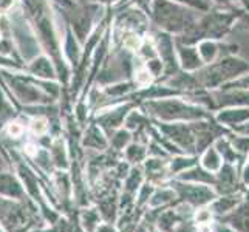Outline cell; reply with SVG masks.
<instances>
[{"mask_svg": "<svg viewBox=\"0 0 249 232\" xmlns=\"http://www.w3.org/2000/svg\"><path fill=\"white\" fill-rule=\"evenodd\" d=\"M246 11L242 5L237 6H212L209 11L201 13L196 22L184 34L175 37V40L187 45H195L203 39L225 40L237 27L238 19Z\"/></svg>", "mask_w": 249, "mask_h": 232, "instance_id": "6da1fadb", "label": "cell"}, {"mask_svg": "<svg viewBox=\"0 0 249 232\" xmlns=\"http://www.w3.org/2000/svg\"><path fill=\"white\" fill-rule=\"evenodd\" d=\"M141 110L152 121L158 123H194L213 115L208 108L194 104L184 96L144 101L141 102Z\"/></svg>", "mask_w": 249, "mask_h": 232, "instance_id": "7a4b0ae2", "label": "cell"}, {"mask_svg": "<svg viewBox=\"0 0 249 232\" xmlns=\"http://www.w3.org/2000/svg\"><path fill=\"white\" fill-rule=\"evenodd\" d=\"M201 13L194 11L172 0H152L149 16L157 25L158 31L178 37L184 34L196 22Z\"/></svg>", "mask_w": 249, "mask_h": 232, "instance_id": "3957f363", "label": "cell"}, {"mask_svg": "<svg viewBox=\"0 0 249 232\" xmlns=\"http://www.w3.org/2000/svg\"><path fill=\"white\" fill-rule=\"evenodd\" d=\"M246 73H249V61L243 59L240 54H234L204 65L194 74L201 89L213 91L225 87L229 82L238 79L240 76Z\"/></svg>", "mask_w": 249, "mask_h": 232, "instance_id": "277c9868", "label": "cell"}, {"mask_svg": "<svg viewBox=\"0 0 249 232\" xmlns=\"http://www.w3.org/2000/svg\"><path fill=\"white\" fill-rule=\"evenodd\" d=\"M169 186L175 191L178 201L192 206L194 209L208 206L218 196L217 192L213 191V187L208 184L189 183V181H181V179L172 178L169 181Z\"/></svg>", "mask_w": 249, "mask_h": 232, "instance_id": "5b68a950", "label": "cell"}, {"mask_svg": "<svg viewBox=\"0 0 249 232\" xmlns=\"http://www.w3.org/2000/svg\"><path fill=\"white\" fill-rule=\"evenodd\" d=\"M11 31L13 39L16 42L19 53L27 62L33 61L34 57L39 56V42L37 34L33 33L31 27L25 20L22 13H16L11 17Z\"/></svg>", "mask_w": 249, "mask_h": 232, "instance_id": "8992f818", "label": "cell"}, {"mask_svg": "<svg viewBox=\"0 0 249 232\" xmlns=\"http://www.w3.org/2000/svg\"><path fill=\"white\" fill-rule=\"evenodd\" d=\"M160 133L174 143L186 155H196L195 150V133L191 123H158L153 121Z\"/></svg>", "mask_w": 249, "mask_h": 232, "instance_id": "52a82bcc", "label": "cell"}, {"mask_svg": "<svg viewBox=\"0 0 249 232\" xmlns=\"http://www.w3.org/2000/svg\"><path fill=\"white\" fill-rule=\"evenodd\" d=\"M195 47L204 65L215 62L221 57L238 54V50H240L237 44H234V42H226V39L225 40L203 39L198 44H195Z\"/></svg>", "mask_w": 249, "mask_h": 232, "instance_id": "ba28073f", "label": "cell"}, {"mask_svg": "<svg viewBox=\"0 0 249 232\" xmlns=\"http://www.w3.org/2000/svg\"><path fill=\"white\" fill-rule=\"evenodd\" d=\"M135 107L133 102H125V104L110 108L107 111H102L94 119V124L99 125L107 136H110L113 132H116L118 128H121L124 125L125 116L128 115V111Z\"/></svg>", "mask_w": 249, "mask_h": 232, "instance_id": "9c48e42d", "label": "cell"}, {"mask_svg": "<svg viewBox=\"0 0 249 232\" xmlns=\"http://www.w3.org/2000/svg\"><path fill=\"white\" fill-rule=\"evenodd\" d=\"M141 167H142L144 179L147 183H152L153 186H162L172 179L167 158L147 157V160L142 162Z\"/></svg>", "mask_w": 249, "mask_h": 232, "instance_id": "30bf717a", "label": "cell"}, {"mask_svg": "<svg viewBox=\"0 0 249 232\" xmlns=\"http://www.w3.org/2000/svg\"><path fill=\"white\" fill-rule=\"evenodd\" d=\"M213 119L229 130H237L249 121V107H225L213 111Z\"/></svg>", "mask_w": 249, "mask_h": 232, "instance_id": "8fae6325", "label": "cell"}, {"mask_svg": "<svg viewBox=\"0 0 249 232\" xmlns=\"http://www.w3.org/2000/svg\"><path fill=\"white\" fill-rule=\"evenodd\" d=\"M175 51H177L179 70L181 71L195 73L204 67L195 45H187V44H183V42L175 40Z\"/></svg>", "mask_w": 249, "mask_h": 232, "instance_id": "7c38bea8", "label": "cell"}, {"mask_svg": "<svg viewBox=\"0 0 249 232\" xmlns=\"http://www.w3.org/2000/svg\"><path fill=\"white\" fill-rule=\"evenodd\" d=\"M0 196L10 200H27L28 195L25 192L23 184L16 172L2 170L0 172Z\"/></svg>", "mask_w": 249, "mask_h": 232, "instance_id": "4fadbf2b", "label": "cell"}, {"mask_svg": "<svg viewBox=\"0 0 249 232\" xmlns=\"http://www.w3.org/2000/svg\"><path fill=\"white\" fill-rule=\"evenodd\" d=\"M81 147L85 150H93L96 153L106 152L110 149V143H108V136L102 132V128L91 123L81 138Z\"/></svg>", "mask_w": 249, "mask_h": 232, "instance_id": "5bb4252c", "label": "cell"}, {"mask_svg": "<svg viewBox=\"0 0 249 232\" xmlns=\"http://www.w3.org/2000/svg\"><path fill=\"white\" fill-rule=\"evenodd\" d=\"M220 221L235 232H249V200H243L232 212L221 217Z\"/></svg>", "mask_w": 249, "mask_h": 232, "instance_id": "9a60e30c", "label": "cell"}, {"mask_svg": "<svg viewBox=\"0 0 249 232\" xmlns=\"http://www.w3.org/2000/svg\"><path fill=\"white\" fill-rule=\"evenodd\" d=\"M245 200L243 192H235V194H226V195H218L215 200L208 204V208L211 209L212 215L221 218L228 215L229 212H232L237 206Z\"/></svg>", "mask_w": 249, "mask_h": 232, "instance_id": "2e32d148", "label": "cell"}, {"mask_svg": "<svg viewBox=\"0 0 249 232\" xmlns=\"http://www.w3.org/2000/svg\"><path fill=\"white\" fill-rule=\"evenodd\" d=\"M48 152L56 170H70V155H68V149L62 138L50 141Z\"/></svg>", "mask_w": 249, "mask_h": 232, "instance_id": "e0dca14e", "label": "cell"}, {"mask_svg": "<svg viewBox=\"0 0 249 232\" xmlns=\"http://www.w3.org/2000/svg\"><path fill=\"white\" fill-rule=\"evenodd\" d=\"M178 201L175 191L169 186V183L162 184V186H157L155 191H153L150 200L147 203L149 209H162L167 208V206H172Z\"/></svg>", "mask_w": 249, "mask_h": 232, "instance_id": "ac0fdd59", "label": "cell"}, {"mask_svg": "<svg viewBox=\"0 0 249 232\" xmlns=\"http://www.w3.org/2000/svg\"><path fill=\"white\" fill-rule=\"evenodd\" d=\"M27 70L33 74L39 77V79H54L56 77V67L54 62L51 61L48 56H36L33 61L28 62Z\"/></svg>", "mask_w": 249, "mask_h": 232, "instance_id": "d6986e66", "label": "cell"}, {"mask_svg": "<svg viewBox=\"0 0 249 232\" xmlns=\"http://www.w3.org/2000/svg\"><path fill=\"white\" fill-rule=\"evenodd\" d=\"M123 160L128 166H141L142 162L147 160L149 152H147V143L141 141H132L121 153Z\"/></svg>", "mask_w": 249, "mask_h": 232, "instance_id": "ffe728a7", "label": "cell"}, {"mask_svg": "<svg viewBox=\"0 0 249 232\" xmlns=\"http://www.w3.org/2000/svg\"><path fill=\"white\" fill-rule=\"evenodd\" d=\"M78 220H79V225L84 232H94L96 228L102 223L101 214L94 204H89V206H84V208H79Z\"/></svg>", "mask_w": 249, "mask_h": 232, "instance_id": "44dd1931", "label": "cell"}, {"mask_svg": "<svg viewBox=\"0 0 249 232\" xmlns=\"http://www.w3.org/2000/svg\"><path fill=\"white\" fill-rule=\"evenodd\" d=\"M223 158L220 152L215 149V145H209L208 149H204L200 155H198V164L204 169L211 172V174H217V172L221 169L223 166Z\"/></svg>", "mask_w": 249, "mask_h": 232, "instance_id": "7402d4cb", "label": "cell"}, {"mask_svg": "<svg viewBox=\"0 0 249 232\" xmlns=\"http://www.w3.org/2000/svg\"><path fill=\"white\" fill-rule=\"evenodd\" d=\"M144 179V174H142V167L141 166H132L128 174L125 175V178L121 183V192L133 195L136 198V192L140 191V187L142 186Z\"/></svg>", "mask_w": 249, "mask_h": 232, "instance_id": "603a6c76", "label": "cell"}, {"mask_svg": "<svg viewBox=\"0 0 249 232\" xmlns=\"http://www.w3.org/2000/svg\"><path fill=\"white\" fill-rule=\"evenodd\" d=\"M195 164H198V155H174V157L169 158V172L170 177L175 178L179 175L181 172L187 170L189 167H192Z\"/></svg>", "mask_w": 249, "mask_h": 232, "instance_id": "cb8c5ba5", "label": "cell"}, {"mask_svg": "<svg viewBox=\"0 0 249 232\" xmlns=\"http://www.w3.org/2000/svg\"><path fill=\"white\" fill-rule=\"evenodd\" d=\"M133 141V133L130 130H127L125 127L118 128L116 132H113L108 136L110 149L116 153H123V150L127 147L128 144Z\"/></svg>", "mask_w": 249, "mask_h": 232, "instance_id": "d4e9b609", "label": "cell"}, {"mask_svg": "<svg viewBox=\"0 0 249 232\" xmlns=\"http://www.w3.org/2000/svg\"><path fill=\"white\" fill-rule=\"evenodd\" d=\"M157 186H153L152 183H147L144 181L142 186L140 187V191L136 192V198H135V204L138 206V208H147V203L150 200V196L155 191Z\"/></svg>", "mask_w": 249, "mask_h": 232, "instance_id": "484cf974", "label": "cell"}, {"mask_svg": "<svg viewBox=\"0 0 249 232\" xmlns=\"http://www.w3.org/2000/svg\"><path fill=\"white\" fill-rule=\"evenodd\" d=\"M172 2H177L179 5H183L186 8H191V10L198 11V13H206L213 6V3L211 2V0H172Z\"/></svg>", "mask_w": 249, "mask_h": 232, "instance_id": "4316f807", "label": "cell"}, {"mask_svg": "<svg viewBox=\"0 0 249 232\" xmlns=\"http://www.w3.org/2000/svg\"><path fill=\"white\" fill-rule=\"evenodd\" d=\"M14 118V108L8 104L0 94V132L3 130V127L10 123V119Z\"/></svg>", "mask_w": 249, "mask_h": 232, "instance_id": "83f0119b", "label": "cell"}, {"mask_svg": "<svg viewBox=\"0 0 249 232\" xmlns=\"http://www.w3.org/2000/svg\"><path fill=\"white\" fill-rule=\"evenodd\" d=\"M65 51H67V54L70 56L73 64H78L76 61L79 59V48H78V45H76V40H74L71 33H67V37H65Z\"/></svg>", "mask_w": 249, "mask_h": 232, "instance_id": "f1b7e54d", "label": "cell"}, {"mask_svg": "<svg viewBox=\"0 0 249 232\" xmlns=\"http://www.w3.org/2000/svg\"><path fill=\"white\" fill-rule=\"evenodd\" d=\"M238 175H240V183H242L243 189H249V158L245 160V162L238 169Z\"/></svg>", "mask_w": 249, "mask_h": 232, "instance_id": "f546056e", "label": "cell"}, {"mask_svg": "<svg viewBox=\"0 0 249 232\" xmlns=\"http://www.w3.org/2000/svg\"><path fill=\"white\" fill-rule=\"evenodd\" d=\"M11 158L6 157L5 153V147L2 144H0V172L2 170H11L13 169V164H11Z\"/></svg>", "mask_w": 249, "mask_h": 232, "instance_id": "4dcf8cb0", "label": "cell"}, {"mask_svg": "<svg viewBox=\"0 0 249 232\" xmlns=\"http://www.w3.org/2000/svg\"><path fill=\"white\" fill-rule=\"evenodd\" d=\"M213 3V6H221V8H228V6H237V5H242L240 0H211ZM243 6V5H242Z\"/></svg>", "mask_w": 249, "mask_h": 232, "instance_id": "1f68e13d", "label": "cell"}, {"mask_svg": "<svg viewBox=\"0 0 249 232\" xmlns=\"http://www.w3.org/2000/svg\"><path fill=\"white\" fill-rule=\"evenodd\" d=\"M16 5V0H0V14L11 13Z\"/></svg>", "mask_w": 249, "mask_h": 232, "instance_id": "d6a6232c", "label": "cell"}, {"mask_svg": "<svg viewBox=\"0 0 249 232\" xmlns=\"http://www.w3.org/2000/svg\"><path fill=\"white\" fill-rule=\"evenodd\" d=\"M94 232H118L116 229V225L115 223H107V221H102L101 225L96 228Z\"/></svg>", "mask_w": 249, "mask_h": 232, "instance_id": "836d02e7", "label": "cell"}, {"mask_svg": "<svg viewBox=\"0 0 249 232\" xmlns=\"http://www.w3.org/2000/svg\"><path fill=\"white\" fill-rule=\"evenodd\" d=\"M0 67H13V68H19V65H17L13 59H8L5 56L0 54Z\"/></svg>", "mask_w": 249, "mask_h": 232, "instance_id": "e575fe53", "label": "cell"}, {"mask_svg": "<svg viewBox=\"0 0 249 232\" xmlns=\"http://www.w3.org/2000/svg\"><path fill=\"white\" fill-rule=\"evenodd\" d=\"M135 232H147V228H145L144 225H142V223H141V225L138 226V228H136V231Z\"/></svg>", "mask_w": 249, "mask_h": 232, "instance_id": "d590c367", "label": "cell"}, {"mask_svg": "<svg viewBox=\"0 0 249 232\" xmlns=\"http://www.w3.org/2000/svg\"><path fill=\"white\" fill-rule=\"evenodd\" d=\"M98 3H115L118 0H96Z\"/></svg>", "mask_w": 249, "mask_h": 232, "instance_id": "8d00e7d4", "label": "cell"}, {"mask_svg": "<svg viewBox=\"0 0 249 232\" xmlns=\"http://www.w3.org/2000/svg\"><path fill=\"white\" fill-rule=\"evenodd\" d=\"M240 3H242L246 8V10L249 11V0H240Z\"/></svg>", "mask_w": 249, "mask_h": 232, "instance_id": "74e56055", "label": "cell"}, {"mask_svg": "<svg viewBox=\"0 0 249 232\" xmlns=\"http://www.w3.org/2000/svg\"><path fill=\"white\" fill-rule=\"evenodd\" d=\"M0 232H5V229H3L2 226H0Z\"/></svg>", "mask_w": 249, "mask_h": 232, "instance_id": "f35d334b", "label": "cell"}, {"mask_svg": "<svg viewBox=\"0 0 249 232\" xmlns=\"http://www.w3.org/2000/svg\"><path fill=\"white\" fill-rule=\"evenodd\" d=\"M0 33H2V23H0Z\"/></svg>", "mask_w": 249, "mask_h": 232, "instance_id": "ab89813d", "label": "cell"}, {"mask_svg": "<svg viewBox=\"0 0 249 232\" xmlns=\"http://www.w3.org/2000/svg\"><path fill=\"white\" fill-rule=\"evenodd\" d=\"M248 158H249V153H248Z\"/></svg>", "mask_w": 249, "mask_h": 232, "instance_id": "60d3db41", "label": "cell"}]
</instances>
